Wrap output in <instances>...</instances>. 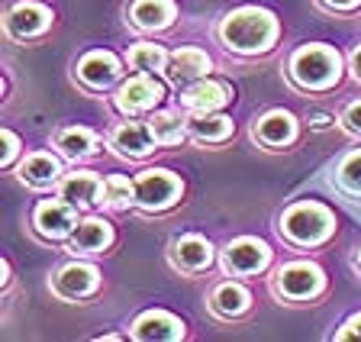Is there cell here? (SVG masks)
<instances>
[{"label": "cell", "mask_w": 361, "mask_h": 342, "mask_svg": "<svg viewBox=\"0 0 361 342\" xmlns=\"http://www.w3.org/2000/svg\"><path fill=\"white\" fill-rule=\"evenodd\" d=\"M219 36H223V42L233 49V52L258 55L274 46V39H278V20H274L268 10L242 7V10H233V13L223 20Z\"/></svg>", "instance_id": "1"}, {"label": "cell", "mask_w": 361, "mask_h": 342, "mask_svg": "<svg viewBox=\"0 0 361 342\" xmlns=\"http://www.w3.org/2000/svg\"><path fill=\"white\" fill-rule=\"evenodd\" d=\"M332 213L323 204H293L281 220V233L297 245H319L332 233Z\"/></svg>", "instance_id": "2"}, {"label": "cell", "mask_w": 361, "mask_h": 342, "mask_svg": "<svg viewBox=\"0 0 361 342\" xmlns=\"http://www.w3.org/2000/svg\"><path fill=\"white\" fill-rule=\"evenodd\" d=\"M290 75L300 87H329L338 81V55L329 46H303L290 59Z\"/></svg>", "instance_id": "3"}, {"label": "cell", "mask_w": 361, "mask_h": 342, "mask_svg": "<svg viewBox=\"0 0 361 342\" xmlns=\"http://www.w3.org/2000/svg\"><path fill=\"white\" fill-rule=\"evenodd\" d=\"M180 181L168 171H145L135 178V204L145 210H165L178 200Z\"/></svg>", "instance_id": "4"}, {"label": "cell", "mask_w": 361, "mask_h": 342, "mask_svg": "<svg viewBox=\"0 0 361 342\" xmlns=\"http://www.w3.org/2000/svg\"><path fill=\"white\" fill-rule=\"evenodd\" d=\"M78 223V213L71 200H42L36 207V216H32V226H36L39 236L45 239H61L68 236Z\"/></svg>", "instance_id": "5"}, {"label": "cell", "mask_w": 361, "mask_h": 342, "mask_svg": "<svg viewBox=\"0 0 361 342\" xmlns=\"http://www.w3.org/2000/svg\"><path fill=\"white\" fill-rule=\"evenodd\" d=\"M278 291L290 300H303L323 291V271L310 262H293L278 271Z\"/></svg>", "instance_id": "6"}, {"label": "cell", "mask_w": 361, "mask_h": 342, "mask_svg": "<svg viewBox=\"0 0 361 342\" xmlns=\"http://www.w3.org/2000/svg\"><path fill=\"white\" fill-rule=\"evenodd\" d=\"M161 97H165V87H161L155 78H149V71H142V75L129 78L120 87L116 106H120L123 114H142V110H152Z\"/></svg>", "instance_id": "7"}, {"label": "cell", "mask_w": 361, "mask_h": 342, "mask_svg": "<svg viewBox=\"0 0 361 342\" xmlns=\"http://www.w3.org/2000/svg\"><path fill=\"white\" fill-rule=\"evenodd\" d=\"M210 71V59L200 49H180L165 61V75L174 87H190L194 81H200Z\"/></svg>", "instance_id": "8"}, {"label": "cell", "mask_w": 361, "mask_h": 342, "mask_svg": "<svg viewBox=\"0 0 361 342\" xmlns=\"http://www.w3.org/2000/svg\"><path fill=\"white\" fill-rule=\"evenodd\" d=\"M49 23H52V13H49L42 4H16V7L4 16V30L13 39L39 36Z\"/></svg>", "instance_id": "9"}, {"label": "cell", "mask_w": 361, "mask_h": 342, "mask_svg": "<svg viewBox=\"0 0 361 342\" xmlns=\"http://www.w3.org/2000/svg\"><path fill=\"white\" fill-rule=\"evenodd\" d=\"M271 252L264 243H258V239H235L229 249H226V268L235 274H252V271H262L264 265H268Z\"/></svg>", "instance_id": "10"}, {"label": "cell", "mask_w": 361, "mask_h": 342, "mask_svg": "<svg viewBox=\"0 0 361 342\" xmlns=\"http://www.w3.org/2000/svg\"><path fill=\"white\" fill-rule=\"evenodd\" d=\"M133 336L142 342L152 339H180L184 336V323L165 310H149L133 323Z\"/></svg>", "instance_id": "11"}, {"label": "cell", "mask_w": 361, "mask_h": 342, "mask_svg": "<svg viewBox=\"0 0 361 342\" xmlns=\"http://www.w3.org/2000/svg\"><path fill=\"white\" fill-rule=\"evenodd\" d=\"M155 133H152V126H139V123H123V126H116V133H113V149L120 155H126V159H142V155H149L152 149H155Z\"/></svg>", "instance_id": "12"}, {"label": "cell", "mask_w": 361, "mask_h": 342, "mask_svg": "<svg viewBox=\"0 0 361 342\" xmlns=\"http://www.w3.org/2000/svg\"><path fill=\"white\" fill-rule=\"evenodd\" d=\"M120 61L110 52H90L81 59L78 65V78H81L87 87H110L116 78H120Z\"/></svg>", "instance_id": "13"}, {"label": "cell", "mask_w": 361, "mask_h": 342, "mask_svg": "<svg viewBox=\"0 0 361 342\" xmlns=\"http://www.w3.org/2000/svg\"><path fill=\"white\" fill-rule=\"evenodd\" d=\"M171 262L184 271H200L213 262V245L200 236H180L171 245Z\"/></svg>", "instance_id": "14"}, {"label": "cell", "mask_w": 361, "mask_h": 342, "mask_svg": "<svg viewBox=\"0 0 361 342\" xmlns=\"http://www.w3.org/2000/svg\"><path fill=\"white\" fill-rule=\"evenodd\" d=\"M229 87H223V84L216 81H194L184 91V106L188 110H194V114H213V110H219L223 104H229Z\"/></svg>", "instance_id": "15"}, {"label": "cell", "mask_w": 361, "mask_h": 342, "mask_svg": "<svg viewBox=\"0 0 361 342\" xmlns=\"http://www.w3.org/2000/svg\"><path fill=\"white\" fill-rule=\"evenodd\" d=\"M52 288L59 291L61 297H87L90 291L97 288V268L90 265H65L59 274H55Z\"/></svg>", "instance_id": "16"}, {"label": "cell", "mask_w": 361, "mask_h": 342, "mask_svg": "<svg viewBox=\"0 0 361 342\" xmlns=\"http://www.w3.org/2000/svg\"><path fill=\"white\" fill-rule=\"evenodd\" d=\"M174 20L171 0H135L129 7V23L139 30H165Z\"/></svg>", "instance_id": "17"}, {"label": "cell", "mask_w": 361, "mask_h": 342, "mask_svg": "<svg viewBox=\"0 0 361 342\" xmlns=\"http://www.w3.org/2000/svg\"><path fill=\"white\" fill-rule=\"evenodd\" d=\"M255 136L262 139L264 145H284V142H290V139L297 136V123H293L290 114L274 110V114L262 116V120L255 123Z\"/></svg>", "instance_id": "18"}, {"label": "cell", "mask_w": 361, "mask_h": 342, "mask_svg": "<svg viewBox=\"0 0 361 342\" xmlns=\"http://www.w3.org/2000/svg\"><path fill=\"white\" fill-rule=\"evenodd\" d=\"M110 239L113 233L104 220H81L71 229V249H81V252H100L110 245Z\"/></svg>", "instance_id": "19"}, {"label": "cell", "mask_w": 361, "mask_h": 342, "mask_svg": "<svg viewBox=\"0 0 361 342\" xmlns=\"http://www.w3.org/2000/svg\"><path fill=\"white\" fill-rule=\"evenodd\" d=\"M210 307L216 317L233 319V317H239V313L248 310V291L239 288V284H219L210 297Z\"/></svg>", "instance_id": "20"}, {"label": "cell", "mask_w": 361, "mask_h": 342, "mask_svg": "<svg viewBox=\"0 0 361 342\" xmlns=\"http://www.w3.org/2000/svg\"><path fill=\"white\" fill-rule=\"evenodd\" d=\"M61 197L71 200L75 207H94L100 200V181L94 175L78 171V175L65 178V184H61Z\"/></svg>", "instance_id": "21"}, {"label": "cell", "mask_w": 361, "mask_h": 342, "mask_svg": "<svg viewBox=\"0 0 361 342\" xmlns=\"http://www.w3.org/2000/svg\"><path fill=\"white\" fill-rule=\"evenodd\" d=\"M61 165L52 159V155H30L20 168V178L32 188H49L52 181H59Z\"/></svg>", "instance_id": "22"}, {"label": "cell", "mask_w": 361, "mask_h": 342, "mask_svg": "<svg viewBox=\"0 0 361 342\" xmlns=\"http://www.w3.org/2000/svg\"><path fill=\"white\" fill-rule=\"evenodd\" d=\"M59 149L68 155V159H87L94 149H97V136L90 130H65L59 136Z\"/></svg>", "instance_id": "23"}, {"label": "cell", "mask_w": 361, "mask_h": 342, "mask_svg": "<svg viewBox=\"0 0 361 342\" xmlns=\"http://www.w3.org/2000/svg\"><path fill=\"white\" fill-rule=\"evenodd\" d=\"M190 133L197 139H207V142H219L233 133V123L226 120V116H213V114H197L190 120Z\"/></svg>", "instance_id": "24"}, {"label": "cell", "mask_w": 361, "mask_h": 342, "mask_svg": "<svg viewBox=\"0 0 361 342\" xmlns=\"http://www.w3.org/2000/svg\"><path fill=\"white\" fill-rule=\"evenodd\" d=\"M133 200H135V184H129V178H123V175L106 178V184H104V204L106 207L123 210V207H129Z\"/></svg>", "instance_id": "25"}, {"label": "cell", "mask_w": 361, "mask_h": 342, "mask_svg": "<svg viewBox=\"0 0 361 342\" xmlns=\"http://www.w3.org/2000/svg\"><path fill=\"white\" fill-rule=\"evenodd\" d=\"M149 126L161 145H174V142H180V136H184V126H180V120L174 114H155L149 120Z\"/></svg>", "instance_id": "26"}, {"label": "cell", "mask_w": 361, "mask_h": 342, "mask_svg": "<svg viewBox=\"0 0 361 342\" xmlns=\"http://www.w3.org/2000/svg\"><path fill=\"white\" fill-rule=\"evenodd\" d=\"M129 65L139 71H158L165 68V52L158 46H133L129 49Z\"/></svg>", "instance_id": "27"}, {"label": "cell", "mask_w": 361, "mask_h": 342, "mask_svg": "<svg viewBox=\"0 0 361 342\" xmlns=\"http://www.w3.org/2000/svg\"><path fill=\"white\" fill-rule=\"evenodd\" d=\"M338 181L352 194H361V152H352L342 165H338Z\"/></svg>", "instance_id": "28"}, {"label": "cell", "mask_w": 361, "mask_h": 342, "mask_svg": "<svg viewBox=\"0 0 361 342\" xmlns=\"http://www.w3.org/2000/svg\"><path fill=\"white\" fill-rule=\"evenodd\" d=\"M16 149H20V139L7 130V133H4V155H0V165H10V161H13V155H16Z\"/></svg>", "instance_id": "29"}, {"label": "cell", "mask_w": 361, "mask_h": 342, "mask_svg": "<svg viewBox=\"0 0 361 342\" xmlns=\"http://www.w3.org/2000/svg\"><path fill=\"white\" fill-rule=\"evenodd\" d=\"M342 123H345V130H352V133H361V100L358 104H352L345 110V116H342Z\"/></svg>", "instance_id": "30"}, {"label": "cell", "mask_w": 361, "mask_h": 342, "mask_svg": "<svg viewBox=\"0 0 361 342\" xmlns=\"http://www.w3.org/2000/svg\"><path fill=\"white\" fill-rule=\"evenodd\" d=\"M338 339H361V317H352L345 323V329L338 333Z\"/></svg>", "instance_id": "31"}, {"label": "cell", "mask_w": 361, "mask_h": 342, "mask_svg": "<svg viewBox=\"0 0 361 342\" xmlns=\"http://www.w3.org/2000/svg\"><path fill=\"white\" fill-rule=\"evenodd\" d=\"M323 4L332 10H352V7H358L361 0H323Z\"/></svg>", "instance_id": "32"}, {"label": "cell", "mask_w": 361, "mask_h": 342, "mask_svg": "<svg viewBox=\"0 0 361 342\" xmlns=\"http://www.w3.org/2000/svg\"><path fill=\"white\" fill-rule=\"evenodd\" d=\"M352 68H355V75L361 78V49H355V55H352Z\"/></svg>", "instance_id": "33"}, {"label": "cell", "mask_w": 361, "mask_h": 342, "mask_svg": "<svg viewBox=\"0 0 361 342\" xmlns=\"http://www.w3.org/2000/svg\"><path fill=\"white\" fill-rule=\"evenodd\" d=\"M313 123H316V126H319V130H323V126H329V116H326V114H319Z\"/></svg>", "instance_id": "34"}, {"label": "cell", "mask_w": 361, "mask_h": 342, "mask_svg": "<svg viewBox=\"0 0 361 342\" xmlns=\"http://www.w3.org/2000/svg\"><path fill=\"white\" fill-rule=\"evenodd\" d=\"M358 262H361V255H358Z\"/></svg>", "instance_id": "35"}]
</instances>
